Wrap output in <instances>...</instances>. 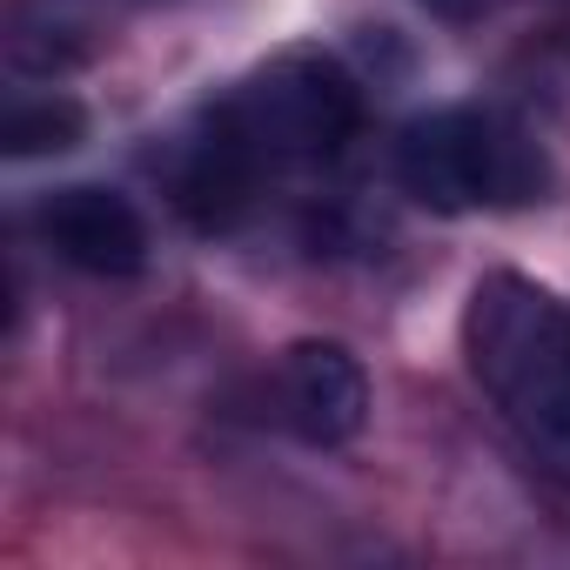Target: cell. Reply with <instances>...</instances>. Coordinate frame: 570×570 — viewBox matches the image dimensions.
<instances>
[{"mask_svg": "<svg viewBox=\"0 0 570 570\" xmlns=\"http://www.w3.org/2000/svg\"><path fill=\"white\" fill-rule=\"evenodd\" d=\"M356 128H363L356 75L323 48H289L242 75L222 101H208L195 128L175 141L168 155L175 208L208 235L242 228L268 195H282L303 175H323Z\"/></svg>", "mask_w": 570, "mask_h": 570, "instance_id": "6da1fadb", "label": "cell"}, {"mask_svg": "<svg viewBox=\"0 0 570 570\" xmlns=\"http://www.w3.org/2000/svg\"><path fill=\"white\" fill-rule=\"evenodd\" d=\"M463 363L523 456L570 483V309L530 275H483L463 309Z\"/></svg>", "mask_w": 570, "mask_h": 570, "instance_id": "7a4b0ae2", "label": "cell"}, {"mask_svg": "<svg viewBox=\"0 0 570 570\" xmlns=\"http://www.w3.org/2000/svg\"><path fill=\"white\" fill-rule=\"evenodd\" d=\"M396 181L436 215L523 208L543 195V148L497 108H430L396 135Z\"/></svg>", "mask_w": 570, "mask_h": 570, "instance_id": "3957f363", "label": "cell"}, {"mask_svg": "<svg viewBox=\"0 0 570 570\" xmlns=\"http://www.w3.org/2000/svg\"><path fill=\"white\" fill-rule=\"evenodd\" d=\"M275 423L309 450H343L370 423V376L343 343H296L268 383Z\"/></svg>", "mask_w": 570, "mask_h": 570, "instance_id": "277c9868", "label": "cell"}, {"mask_svg": "<svg viewBox=\"0 0 570 570\" xmlns=\"http://www.w3.org/2000/svg\"><path fill=\"white\" fill-rule=\"evenodd\" d=\"M35 235H41V248H55V262L81 268V275H101V282H121V275L148 268L141 208L128 195H115V188H95V181L55 188L35 208Z\"/></svg>", "mask_w": 570, "mask_h": 570, "instance_id": "5b68a950", "label": "cell"}, {"mask_svg": "<svg viewBox=\"0 0 570 570\" xmlns=\"http://www.w3.org/2000/svg\"><path fill=\"white\" fill-rule=\"evenodd\" d=\"M81 128H88L81 101H68V95H21V101L8 108V155H14V161L61 155V148L81 141Z\"/></svg>", "mask_w": 570, "mask_h": 570, "instance_id": "8992f818", "label": "cell"}, {"mask_svg": "<svg viewBox=\"0 0 570 570\" xmlns=\"http://www.w3.org/2000/svg\"><path fill=\"white\" fill-rule=\"evenodd\" d=\"M430 14H443V21H476V14H490L497 0H423Z\"/></svg>", "mask_w": 570, "mask_h": 570, "instance_id": "52a82bcc", "label": "cell"}]
</instances>
